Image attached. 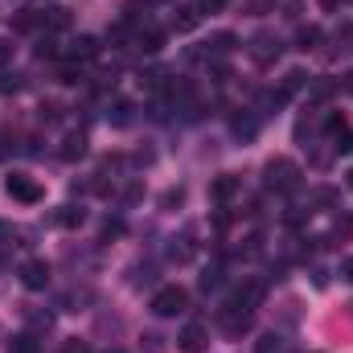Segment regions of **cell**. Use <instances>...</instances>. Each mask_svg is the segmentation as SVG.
<instances>
[{
  "label": "cell",
  "mask_w": 353,
  "mask_h": 353,
  "mask_svg": "<svg viewBox=\"0 0 353 353\" xmlns=\"http://www.w3.org/2000/svg\"><path fill=\"white\" fill-rule=\"evenodd\" d=\"M58 115H62V107H58V103H41V119H50V123H54Z\"/></svg>",
  "instance_id": "cell-32"
},
{
  "label": "cell",
  "mask_w": 353,
  "mask_h": 353,
  "mask_svg": "<svg viewBox=\"0 0 353 353\" xmlns=\"http://www.w3.org/2000/svg\"><path fill=\"white\" fill-rule=\"evenodd\" d=\"M247 54H251L259 66H271V62H279L283 41H279V37H271V33H255V37L247 41Z\"/></svg>",
  "instance_id": "cell-4"
},
{
  "label": "cell",
  "mask_w": 353,
  "mask_h": 353,
  "mask_svg": "<svg viewBox=\"0 0 353 353\" xmlns=\"http://www.w3.org/2000/svg\"><path fill=\"white\" fill-rule=\"evenodd\" d=\"M62 353H94V350H90V341H83V337H70V341H62Z\"/></svg>",
  "instance_id": "cell-27"
},
{
  "label": "cell",
  "mask_w": 353,
  "mask_h": 353,
  "mask_svg": "<svg viewBox=\"0 0 353 353\" xmlns=\"http://www.w3.org/2000/svg\"><path fill=\"white\" fill-rule=\"evenodd\" d=\"M255 353H283V337H279V333H263V337L255 341Z\"/></svg>",
  "instance_id": "cell-22"
},
{
  "label": "cell",
  "mask_w": 353,
  "mask_h": 353,
  "mask_svg": "<svg viewBox=\"0 0 353 353\" xmlns=\"http://www.w3.org/2000/svg\"><path fill=\"white\" fill-rule=\"evenodd\" d=\"M267 4H271V0H247V8H255V12H263Z\"/></svg>",
  "instance_id": "cell-38"
},
{
  "label": "cell",
  "mask_w": 353,
  "mask_h": 353,
  "mask_svg": "<svg viewBox=\"0 0 353 353\" xmlns=\"http://www.w3.org/2000/svg\"><path fill=\"white\" fill-rule=\"evenodd\" d=\"M263 173H267V189H275V193H296L300 189V176H304L300 165L288 161V157H275Z\"/></svg>",
  "instance_id": "cell-1"
},
{
  "label": "cell",
  "mask_w": 353,
  "mask_h": 353,
  "mask_svg": "<svg viewBox=\"0 0 353 353\" xmlns=\"http://www.w3.org/2000/svg\"><path fill=\"white\" fill-rule=\"evenodd\" d=\"M4 193H8L12 201H21V205H37V201H41V185H37L33 176H25V173L4 176Z\"/></svg>",
  "instance_id": "cell-3"
},
{
  "label": "cell",
  "mask_w": 353,
  "mask_h": 353,
  "mask_svg": "<svg viewBox=\"0 0 353 353\" xmlns=\"http://www.w3.org/2000/svg\"><path fill=\"white\" fill-rule=\"evenodd\" d=\"M210 345V329H205V321H189L181 333H176V350L181 353H205Z\"/></svg>",
  "instance_id": "cell-5"
},
{
  "label": "cell",
  "mask_w": 353,
  "mask_h": 353,
  "mask_svg": "<svg viewBox=\"0 0 353 353\" xmlns=\"http://www.w3.org/2000/svg\"><path fill=\"white\" fill-rule=\"evenodd\" d=\"M4 239H12V226L8 222H0V247H4Z\"/></svg>",
  "instance_id": "cell-37"
},
{
  "label": "cell",
  "mask_w": 353,
  "mask_h": 353,
  "mask_svg": "<svg viewBox=\"0 0 353 353\" xmlns=\"http://www.w3.org/2000/svg\"><path fill=\"white\" fill-rule=\"evenodd\" d=\"M230 132H234L239 140H255V136H259V115H255V111H234V115H230Z\"/></svg>",
  "instance_id": "cell-9"
},
{
  "label": "cell",
  "mask_w": 353,
  "mask_h": 353,
  "mask_svg": "<svg viewBox=\"0 0 353 353\" xmlns=\"http://www.w3.org/2000/svg\"><path fill=\"white\" fill-rule=\"evenodd\" d=\"M321 37H325V33H321L316 25H304V29L296 33V50H304V54H308V50H316V46H321Z\"/></svg>",
  "instance_id": "cell-18"
},
{
  "label": "cell",
  "mask_w": 353,
  "mask_h": 353,
  "mask_svg": "<svg viewBox=\"0 0 353 353\" xmlns=\"http://www.w3.org/2000/svg\"><path fill=\"white\" fill-rule=\"evenodd\" d=\"M58 157H62V161H83V157H87V136H83V132H70V136L62 140Z\"/></svg>",
  "instance_id": "cell-13"
},
{
  "label": "cell",
  "mask_w": 353,
  "mask_h": 353,
  "mask_svg": "<svg viewBox=\"0 0 353 353\" xmlns=\"http://www.w3.org/2000/svg\"><path fill=\"white\" fill-rule=\"evenodd\" d=\"M8 353H41V345H37L33 333H17V337L8 341Z\"/></svg>",
  "instance_id": "cell-19"
},
{
  "label": "cell",
  "mask_w": 353,
  "mask_h": 353,
  "mask_svg": "<svg viewBox=\"0 0 353 353\" xmlns=\"http://www.w3.org/2000/svg\"><path fill=\"white\" fill-rule=\"evenodd\" d=\"M70 58H74V62H90V58H99V37H90V33L74 37V46H70Z\"/></svg>",
  "instance_id": "cell-15"
},
{
  "label": "cell",
  "mask_w": 353,
  "mask_h": 353,
  "mask_svg": "<svg viewBox=\"0 0 353 353\" xmlns=\"http://www.w3.org/2000/svg\"><path fill=\"white\" fill-rule=\"evenodd\" d=\"M37 58H58V50H54L50 41H41V46H37Z\"/></svg>",
  "instance_id": "cell-36"
},
{
  "label": "cell",
  "mask_w": 353,
  "mask_h": 353,
  "mask_svg": "<svg viewBox=\"0 0 353 353\" xmlns=\"http://www.w3.org/2000/svg\"><path fill=\"white\" fill-rule=\"evenodd\" d=\"M197 21H201V8H197V4H176V12H173V29L176 33L197 29Z\"/></svg>",
  "instance_id": "cell-11"
},
{
  "label": "cell",
  "mask_w": 353,
  "mask_h": 353,
  "mask_svg": "<svg viewBox=\"0 0 353 353\" xmlns=\"http://www.w3.org/2000/svg\"><path fill=\"white\" fill-rule=\"evenodd\" d=\"M189 308V292L181 288V283H165L157 296H152V312L157 316H176V312H185Z\"/></svg>",
  "instance_id": "cell-2"
},
{
  "label": "cell",
  "mask_w": 353,
  "mask_h": 353,
  "mask_svg": "<svg viewBox=\"0 0 353 353\" xmlns=\"http://www.w3.org/2000/svg\"><path fill=\"white\" fill-rule=\"evenodd\" d=\"M333 83H312V99H329V94H333Z\"/></svg>",
  "instance_id": "cell-33"
},
{
  "label": "cell",
  "mask_w": 353,
  "mask_h": 353,
  "mask_svg": "<svg viewBox=\"0 0 353 353\" xmlns=\"http://www.w3.org/2000/svg\"><path fill=\"white\" fill-rule=\"evenodd\" d=\"M41 25H46L50 33H62V29H70V8H62V4L46 8V12H41Z\"/></svg>",
  "instance_id": "cell-14"
},
{
  "label": "cell",
  "mask_w": 353,
  "mask_h": 353,
  "mask_svg": "<svg viewBox=\"0 0 353 353\" xmlns=\"http://www.w3.org/2000/svg\"><path fill=\"white\" fill-rule=\"evenodd\" d=\"M140 87H148V90H169V74H165V70H144V74H140Z\"/></svg>",
  "instance_id": "cell-20"
},
{
  "label": "cell",
  "mask_w": 353,
  "mask_h": 353,
  "mask_svg": "<svg viewBox=\"0 0 353 353\" xmlns=\"http://www.w3.org/2000/svg\"><path fill=\"white\" fill-rule=\"evenodd\" d=\"M350 189H353V169H350Z\"/></svg>",
  "instance_id": "cell-41"
},
{
  "label": "cell",
  "mask_w": 353,
  "mask_h": 353,
  "mask_svg": "<svg viewBox=\"0 0 353 353\" xmlns=\"http://www.w3.org/2000/svg\"><path fill=\"white\" fill-rule=\"evenodd\" d=\"M12 62V41H0V66H8Z\"/></svg>",
  "instance_id": "cell-35"
},
{
  "label": "cell",
  "mask_w": 353,
  "mask_h": 353,
  "mask_svg": "<svg viewBox=\"0 0 353 353\" xmlns=\"http://www.w3.org/2000/svg\"><path fill=\"white\" fill-rule=\"evenodd\" d=\"M201 288H205V292L222 288V271H218V267H214V271H205V275H201Z\"/></svg>",
  "instance_id": "cell-28"
},
{
  "label": "cell",
  "mask_w": 353,
  "mask_h": 353,
  "mask_svg": "<svg viewBox=\"0 0 353 353\" xmlns=\"http://www.w3.org/2000/svg\"><path fill=\"white\" fill-rule=\"evenodd\" d=\"M119 234H123V222H119V218L103 222V239H119Z\"/></svg>",
  "instance_id": "cell-29"
},
{
  "label": "cell",
  "mask_w": 353,
  "mask_h": 353,
  "mask_svg": "<svg viewBox=\"0 0 353 353\" xmlns=\"http://www.w3.org/2000/svg\"><path fill=\"white\" fill-rule=\"evenodd\" d=\"M54 222H58V226H66V230H74V226H83V222H87V210H83V205H62V210L54 214Z\"/></svg>",
  "instance_id": "cell-16"
},
{
  "label": "cell",
  "mask_w": 353,
  "mask_h": 353,
  "mask_svg": "<svg viewBox=\"0 0 353 353\" xmlns=\"http://www.w3.org/2000/svg\"><path fill=\"white\" fill-rule=\"evenodd\" d=\"M197 8H201V12H222L226 0H197Z\"/></svg>",
  "instance_id": "cell-34"
},
{
  "label": "cell",
  "mask_w": 353,
  "mask_h": 353,
  "mask_svg": "<svg viewBox=\"0 0 353 353\" xmlns=\"http://www.w3.org/2000/svg\"><path fill=\"white\" fill-rule=\"evenodd\" d=\"M169 259H176V263H189V259H193V247H189V239H173V247H169Z\"/></svg>",
  "instance_id": "cell-23"
},
{
  "label": "cell",
  "mask_w": 353,
  "mask_h": 353,
  "mask_svg": "<svg viewBox=\"0 0 353 353\" xmlns=\"http://www.w3.org/2000/svg\"><path fill=\"white\" fill-rule=\"evenodd\" d=\"M181 201H185V189H181V185H176V189H165V193H161V210H176Z\"/></svg>",
  "instance_id": "cell-26"
},
{
  "label": "cell",
  "mask_w": 353,
  "mask_h": 353,
  "mask_svg": "<svg viewBox=\"0 0 353 353\" xmlns=\"http://www.w3.org/2000/svg\"><path fill=\"white\" fill-rule=\"evenodd\" d=\"M107 123L128 128V123H132V103H128V99H115V103L107 107Z\"/></svg>",
  "instance_id": "cell-17"
},
{
  "label": "cell",
  "mask_w": 353,
  "mask_h": 353,
  "mask_svg": "<svg viewBox=\"0 0 353 353\" xmlns=\"http://www.w3.org/2000/svg\"><path fill=\"white\" fill-rule=\"evenodd\" d=\"M8 90H21V79L17 74H0V94H8Z\"/></svg>",
  "instance_id": "cell-30"
},
{
  "label": "cell",
  "mask_w": 353,
  "mask_h": 353,
  "mask_svg": "<svg viewBox=\"0 0 353 353\" xmlns=\"http://www.w3.org/2000/svg\"><path fill=\"white\" fill-rule=\"evenodd\" d=\"M218 325H222V333H226V337H243V333L251 329V312H247V308H234V304H230V308H222Z\"/></svg>",
  "instance_id": "cell-6"
},
{
  "label": "cell",
  "mask_w": 353,
  "mask_h": 353,
  "mask_svg": "<svg viewBox=\"0 0 353 353\" xmlns=\"http://www.w3.org/2000/svg\"><path fill=\"white\" fill-rule=\"evenodd\" d=\"M243 189V176H234V173H222V176H214V185H210V197L218 201V205H226L234 193Z\"/></svg>",
  "instance_id": "cell-8"
},
{
  "label": "cell",
  "mask_w": 353,
  "mask_h": 353,
  "mask_svg": "<svg viewBox=\"0 0 353 353\" xmlns=\"http://www.w3.org/2000/svg\"><path fill=\"white\" fill-rule=\"evenodd\" d=\"M337 239H353V214L350 218H337Z\"/></svg>",
  "instance_id": "cell-31"
},
{
  "label": "cell",
  "mask_w": 353,
  "mask_h": 353,
  "mask_svg": "<svg viewBox=\"0 0 353 353\" xmlns=\"http://www.w3.org/2000/svg\"><path fill=\"white\" fill-rule=\"evenodd\" d=\"M345 90H353V70H350V74H345Z\"/></svg>",
  "instance_id": "cell-40"
},
{
  "label": "cell",
  "mask_w": 353,
  "mask_h": 353,
  "mask_svg": "<svg viewBox=\"0 0 353 353\" xmlns=\"http://www.w3.org/2000/svg\"><path fill=\"white\" fill-rule=\"evenodd\" d=\"M21 283H25L29 292H41V288L50 283V263H46V259H29V263H21Z\"/></svg>",
  "instance_id": "cell-7"
},
{
  "label": "cell",
  "mask_w": 353,
  "mask_h": 353,
  "mask_svg": "<svg viewBox=\"0 0 353 353\" xmlns=\"http://www.w3.org/2000/svg\"><path fill=\"white\" fill-rule=\"evenodd\" d=\"M333 152H353V128L333 132Z\"/></svg>",
  "instance_id": "cell-25"
},
{
  "label": "cell",
  "mask_w": 353,
  "mask_h": 353,
  "mask_svg": "<svg viewBox=\"0 0 353 353\" xmlns=\"http://www.w3.org/2000/svg\"><path fill=\"white\" fill-rule=\"evenodd\" d=\"M58 83H66V87H74V83H83V66H79V62H66V66L58 70Z\"/></svg>",
  "instance_id": "cell-24"
},
{
  "label": "cell",
  "mask_w": 353,
  "mask_h": 353,
  "mask_svg": "<svg viewBox=\"0 0 353 353\" xmlns=\"http://www.w3.org/2000/svg\"><path fill=\"white\" fill-rule=\"evenodd\" d=\"M308 83H312V79H308V74H304V70H292V74H288V79H283V94H288V99H292V94H296V90H304V87H308Z\"/></svg>",
  "instance_id": "cell-21"
},
{
  "label": "cell",
  "mask_w": 353,
  "mask_h": 353,
  "mask_svg": "<svg viewBox=\"0 0 353 353\" xmlns=\"http://www.w3.org/2000/svg\"><path fill=\"white\" fill-rule=\"evenodd\" d=\"M136 50H140V54H161V50H165V33L152 29V25L140 29V33H136Z\"/></svg>",
  "instance_id": "cell-12"
},
{
  "label": "cell",
  "mask_w": 353,
  "mask_h": 353,
  "mask_svg": "<svg viewBox=\"0 0 353 353\" xmlns=\"http://www.w3.org/2000/svg\"><path fill=\"white\" fill-rule=\"evenodd\" d=\"M341 275H345V279L353 283V259H345V263H341Z\"/></svg>",
  "instance_id": "cell-39"
},
{
  "label": "cell",
  "mask_w": 353,
  "mask_h": 353,
  "mask_svg": "<svg viewBox=\"0 0 353 353\" xmlns=\"http://www.w3.org/2000/svg\"><path fill=\"white\" fill-rule=\"evenodd\" d=\"M263 283H259V279H247V283H243V288H239V296H234V308H247V312H255V308H259V304H263Z\"/></svg>",
  "instance_id": "cell-10"
}]
</instances>
